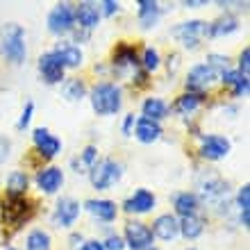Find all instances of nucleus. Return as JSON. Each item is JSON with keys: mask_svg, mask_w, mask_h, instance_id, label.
<instances>
[{"mask_svg": "<svg viewBox=\"0 0 250 250\" xmlns=\"http://www.w3.org/2000/svg\"><path fill=\"white\" fill-rule=\"evenodd\" d=\"M89 103L98 116H114L123 107V89L116 82H96L89 91Z\"/></svg>", "mask_w": 250, "mask_h": 250, "instance_id": "nucleus-1", "label": "nucleus"}, {"mask_svg": "<svg viewBox=\"0 0 250 250\" xmlns=\"http://www.w3.org/2000/svg\"><path fill=\"white\" fill-rule=\"evenodd\" d=\"M0 55L7 64L21 66L27 57V43H25V30L19 23H7L0 32Z\"/></svg>", "mask_w": 250, "mask_h": 250, "instance_id": "nucleus-2", "label": "nucleus"}, {"mask_svg": "<svg viewBox=\"0 0 250 250\" xmlns=\"http://www.w3.org/2000/svg\"><path fill=\"white\" fill-rule=\"evenodd\" d=\"M34 211H37V203L30 200L27 196L23 198H7L0 203V221L5 225L7 230H21L23 225L34 216Z\"/></svg>", "mask_w": 250, "mask_h": 250, "instance_id": "nucleus-3", "label": "nucleus"}, {"mask_svg": "<svg viewBox=\"0 0 250 250\" xmlns=\"http://www.w3.org/2000/svg\"><path fill=\"white\" fill-rule=\"evenodd\" d=\"M196 187H198V200H205L209 205H221L228 198V182H225L216 171H203L196 178Z\"/></svg>", "mask_w": 250, "mask_h": 250, "instance_id": "nucleus-4", "label": "nucleus"}, {"mask_svg": "<svg viewBox=\"0 0 250 250\" xmlns=\"http://www.w3.org/2000/svg\"><path fill=\"white\" fill-rule=\"evenodd\" d=\"M171 37L178 43H182V48L187 50H198L200 48V41L207 37L209 39V23L207 21H185V23H178V25L171 30Z\"/></svg>", "mask_w": 250, "mask_h": 250, "instance_id": "nucleus-5", "label": "nucleus"}, {"mask_svg": "<svg viewBox=\"0 0 250 250\" xmlns=\"http://www.w3.org/2000/svg\"><path fill=\"white\" fill-rule=\"evenodd\" d=\"M123 171V164L116 159H98V164L89 171V182L96 191H107L114 185H119Z\"/></svg>", "mask_w": 250, "mask_h": 250, "instance_id": "nucleus-6", "label": "nucleus"}, {"mask_svg": "<svg viewBox=\"0 0 250 250\" xmlns=\"http://www.w3.org/2000/svg\"><path fill=\"white\" fill-rule=\"evenodd\" d=\"M221 78H223V73L216 71V68L209 66L207 62H205V64H196L189 71V75H187V82H185L187 91L205 96V93L211 91L216 84H221Z\"/></svg>", "mask_w": 250, "mask_h": 250, "instance_id": "nucleus-7", "label": "nucleus"}, {"mask_svg": "<svg viewBox=\"0 0 250 250\" xmlns=\"http://www.w3.org/2000/svg\"><path fill=\"white\" fill-rule=\"evenodd\" d=\"M75 30V5L71 2H57L48 14V32L64 39L66 34Z\"/></svg>", "mask_w": 250, "mask_h": 250, "instance_id": "nucleus-8", "label": "nucleus"}, {"mask_svg": "<svg viewBox=\"0 0 250 250\" xmlns=\"http://www.w3.org/2000/svg\"><path fill=\"white\" fill-rule=\"evenodd\" d=\"M112 71H114V75H119V78H125L127 73L134 78V75L141 71V62H139L137 48L130 46V43H119V46L114 48Z\"/></svg>", "mask_w": 250, "mask_h": 250, "instance_id": "nucleus-9", "label": "nucleus"}, {"mask_svg": "<svg viewBox=\"0 0 250 250\" xmlns=\"http://www.w3.org/2000/svg\"><path fill=\"white\" fill-rule=\"evenodd\" d=\"M123 244L130 250H150L155 244L150 225L144 221H127L123 228Z\"/></svg>", "mask_w": 250, "mask_h": 250, "instance_id": "nucleus-10", "label": "nucleus"}, {"mask_svg": "<svg viewBox=\"0 0 250 250\" xmlns=\"http://www.w3.org/2000/svg\"><path fill=\"white\" fill-rule=\"evenodd\" d=\"M232 144L230 139L223 134H203L200 137V146H198V155L205 162H221L230 155Z\"/></svg>", "mask_w": 250, "mask_h": 250, "instance_id": "nucleus-11", "label": "nucleus"}, {"mask_svg": "<svg viewBox=\"0 0 250 250\" xmlns=\"http://www.w3.org/2000/svg\"><path fill=\"white\" fill-rule=\"evenodd\" d=\"M32 144H34V152L43 162H50L62 152V141L48 127H37L32 132Z\"/></svg>", "mask_w": 250, "mask_h": 250, "instance_id": "nucleus-12", "label": "nucleus"}, {"mask_svg": "<svg viewBox=\"0 0 250 250\" xmlns=\"http://www.w3.org/2000/svg\"><path fill=\"white\" fill-rule=\"evenodd\" d=\"M80 214H82V207L75 198H62V200H57L53 209V223L62 230H71L73 225L78 223Z\"/></svg>", "mask_w": 250, "mask_h": 250, "instance_id": "nucleus-13", "label": "nucleus"}, {"mask_svg": "<svg viewBox=\"0 0 250 250\" xmlns=\"http://www.w3.org/2000/svg\"><path fill=\"white\" fill-rule=\"evenodd\" d=\"M34 185L43 196H55L64 187V171L60 166H41L34 175Z\"/></svg>", "mask_w": 250, "mask_h": 250, "instance_id": "nucleus-14", "label": "nucleus"}, {"mask_svg": "<svg viewBox=\"0 0 250 250\" xmlns=\"http://www.w3.org/2000/svg\"><path fill=\"white\" fill-rule=\"evenodd\" d=\"M39 75H41V80L46 82V84H62L66 80V68H64V64L60 62V57L50 50V53H43L39 57Z\"/></svg>", "mask_w": 250, "mask_h": 250, "instance_id": "nucleus-15", "label": "nucleus"}, {"mask_svg": "<svg viewBox=\"0 0 250 250\" xmlns=\"http://www.w3.org/2000/svg\"><path fill=\"white\" fill-rule=\"evenodd\" d=\"M155 205H157V196L150 189H137L125 198L123 211L134 214V216H144V214H150L155 209Z\"/></svg>", "mask_w": 250, "mask_h": 250, "instance_id": "nucleus-16", "label": "nucleus"}, {"mask_svg": "<svg viewBox=\"0 0 250 250\" xmlns=\"http://www.w3.org/2000/svg\"><path fill=\"white\" fill-rule=\"evenodd\" d=\"M53 53L60 57V62L64 64V68H80V66L84 64V53H82V48L78 43H73L71 39H60L55 43Z\"/></svg>", "mask_w": 250, "mask_h": 250, "instance_id": "nucleus-17", "label": "nucleus"}, {"mask_svg": "<svg viewBox=\"0 0 250 250\" xmlns=\"http://www.w3.org/2000/svg\"><path fill=\"white\" fill-rule=\"evenodd\" d=\"M84 209L100 223H114L119 216V205L107 198H91L84 203Z\"/></svg>", "mask_w": 250, "mask_h": 250, "instance_id": "nucleus-18", "label": "nucleus"}, {"mask_svg": "<svg viewBox=\"0 0 250 250\" xmlns=\"http://www.w3.org/2000/svg\"><path fill=\"white\" fill-rule=\"evenodd\" d=\"M152 237L162 239V241H173V239L180 237V218L175 214H159L155 221H152Z\"/></svg>", "mask_w": 250, "mask_h": 250, "instance_id": "nucleus-19", "label": "nucleus"}, {"mask_svg": "<svg viewBox=\"0 0 250 250\" xmlns=\"http://www.w3.org/2000/svg\"><path fill=\"white\" fill-rule=\"evenodd\" d=\"M100 9H98V2H80L75 5V27L80 30H86V32H91L96 30L100 23Z\"/></svg>", "mask_w": 250, "mask_h": 250, "instance_id": "nucleus-20", "label": "nucleus"}, {"mask_svg": "<svg viewBox=\"0 0 250 250\" xmlns=\"http://www.w3.org/2000/svg\"><path fill=\"white\" fill-rule=\"evenodd\" d=\"M171 203H173V209H175V216L180 218L193 216L200 209V200H198V196L193 191H178V193H173Z\"/></svg>", "mask_w": 250, "mask_h": 250, "instance_id": "nucleus-21", "label": "nucleus"}, {"mask_svg": "<svg viewBox=\"0 0 250 250\" xmlns=\"http://www.w3.org/2000/svg\"><path fill=\"white\" fill-rule=\"evenodd\" d=\"M132 134H134V139L141 141V144H155V141L162 139L164 130H162V125L155 123V121H148V119H144V116H139Z\"/></svg>", "mask_w": 250, "mask_h": 250, "instance_id": "nucleus-22", "label": "nucleus"}, {"mask_svg": "<svg viewBox=\"0 0 250 250\" xmlns=\"http://www.w3.org/2000/svg\"><path fill=\"white\" fill-rule=\"evenodd\" d=\"M137 19H139V25L144 27V30L157 27L159 19H162V7H159V2L139 0L137 2Z\"/></svg>", "mask_w": 250, "mask_h": 250, "instance_id": "nucleus-23", "label": "nucleus"}, {"mask_svg": "<svg viewBox=\"0 0 250 250\" xmlns=\"http://www.w3.org/2000/svg\"><path fill=\"white\" fill-rule=\"evenodd\" d=\"M168 112H171V105H168L164 98H157V96L146 98L144 105H141V116L148 121H155V123L164 121L166 116H168Z\"/></svg>", "mask_w": 250, "mask_h": 250, "instance_id": "nucleus-24", "label": "nucleus"}, {"mask_svg": "<svg viewBox=\"0 0 250 250\" xmlns=\"http://www.w3.org/2000/svg\"><path fill=\"white\" fill-rule=\"evenodd\" d=\"M30 178L25 171H12L5 180V196L7 198H23L27 196Z\"/></svg>", "mask_w": 250, "mask_h": 250, "instance_id": "nucleus-25", "label": "nucleus"}, {"mask_svg": "<svg viewBox=\"0 0 250 250\" xmlns=\"http://www.w3.org/2000/svg\"><path fill=\"white\" fill-rule=\"evenodd\" d=\"M221 84L223 86H228L230 89V93L234 96V98H241V96H248V86H250V82H248V75H241V73L234 68V71H228L223 73V78H221Z\"/></svg>", "mask_w": 250, "mask_h": 250, "instance_id": "nucleus-26", "label": "nucleus"}, {"mask_svg": "<svg viewBox=\"0 0 250 250\" xmlns=\"http://www.w3.org/2000/svg\"><path fill=\"white\" fill-rule=\"evenodd\" d=\"M205 225H207V218L200 216V214H193V216H185L180 218V234L189 241L198 239L205 232Z\"/></svg>", "mask_w": 250, "mask_h": 250, "instance_id": "nucleus-27", "label": "nucleus"}, {"mask_svg": "<svg viewBox=\"0 0 250 250\" xmlns=\"http://www.w3.org/2000/svg\"><path fill=\"white\" fill-rule=\"evenodd\" d=\"M239 30V19L232 16V14H225V16H218L216 21L209 23V39H216V37H228V34L237 32Z\"/></svg>", "mask_w": 250, "mask_h": 250, "instance_id": "nucleus-28", "label": "nucleus"}, {"mask_svg": "<svg viewBox=\"0 0 250 250\" xmlns=\"http://www.w3.org/2000/svg\"><path fill=\"white\" fill-rule=\"evenodd\" d=\"M205 103V96L200 93H182L178 100H175V105H173V112H178L180 116H191L193 112H198Z\"/></svg>", "mask_w": 250, "mask_h": 250, "instance_id": "nucleus-29", "label": "nucleus"}, {"mask_svg": "<svg viewBox=\"0 0 250 250\" xmlns=\"http://www.w3.org/2000/svg\"><path fill=\"white\" fill-rule=\"evenodd\" d=\"M98 148L96 146H86L84 150L80 152V157L71 159V166L75 168V173H89L93 166L98 164Z\"/></svg>", "mask_w": 250, "mask_h": 250, "instance_id": "nucleus-30", "label": "nucleus"}, {"mask_svg": "<svg viewBox=\"0 0 250 250\" xmlns=\"http://www.w3.org/2000/svg\"><path fill=\"white\" fill-rule=\"evenodd\" d=\"M62 96H64L68 103H80V100L86 96L84 80H80V78H66L64 82H62Z\"/></svg>", "mask_w": 250, "mask_h": 250, "instance_id": "nucleus-31", "label": "nucleus"}, {"mask_svg": "<svg viewBox=\"0 0 250 250\" xmlns=\"http://www.w3.org/2000/svg\"><path fill=\"white\" fill-rule=\"evenodd\" d=\"M237 214H239V223L244 225V230H248L250 225V185H244L237 191Z\"/></svg>", "mask_w": 250, "mask_h": 250, "instance_id": "nucleus-32", "label": "nucleus"}, {"mask_svg": "<svg viewBox=\"0 0 250 250\" xmlns=\"http://www.w3.org/2000/svg\"><path fill=\"white\" fill-rule=\"evenodd\" d=\"M25 250H53V239L46 230L34 228L25 237Z\"/></svg>", "mask_w": 250, "mask_h": 250, "instance_id": "nucleus-33", "label": "nucleus"}, {"mask_svg": "<svg viewBox=\"0 0 250 250\" xmlns=\"http://www.w3.org/2000/svg\"><path fill=\"white\" fill-rule=\"evenodd\" d=\"M141 71H146L148 75L155 71H159V66H162V60H159V53H157V48H152L148 46L144 50V57H141Z\"/></svg>", "mask_w": 250, "mask_h": 250, "instance_id": "nucleus-34", "label": "nucleus"}, {"mask_svg": "<svg viewBox=\"0 0 250 250\" xmlns=\"http://www.w3.org/2000/svg\"><path fill=\"white\" fill-rule=\"evenodd\" d=\"M32 114H34V103H32V100H27L25 107H23V112H21L19 123H16V130H19V132L27 130V125H30V121H32Z\"/></svg>", "mask_w": 250, "mask_h": 250, "instance_id": "nucleus-35", "label": "nucleus"}, {"mask_svg": "<svg viewBox=\"0 0 250 250\" xmlns=\"http://www.w3.org/2000/svg\"><path fill=\"white\" fill-rule=\"evenodd\" d=\"M103 248H105V250H125L123 237H121V234H114V232H109V234H107V239L103 241Z\"/></svg>", "mask_w": 250, "mask_h": 250, "instance_id": "nucleus-36", "label": "nucleus"}, {"mask_svg": "<svg viewBox=\"0 0 250 250\" xmlns=\"http://www.w3.org/2000/svg\"><path fill=\"white\" fill-rule=\"evenodd\" d=\"M100 9V16H114V14H119L121 5L119 2H114V0H105V2H100L98 5Z\"/></svg>", "mask_w": 250, "mask_h": 250, "instance_id": "nucleus-37", "label": "nucleus"}, {"mask_svg": "<svg viewBox=\"0 0 250 250\" xmlns=\"http://www.w3.org/2000/svg\"><path fill=\"white\" fill-rule=\"evenodd\" d=\"M248 68H250V48L246 46L244 50H241V55H239V68L237 71L241 73V75H248Z\"/></svg>", "mask_w": 250, "mask_h": 250, "instance_id": "nucleus-38", "label": "nucleus"}, {"mask_svg": "<svg viewBox=\"0 0 250 250\" xmlns=\"http://www.w3.org/2000/svg\"><path fill=\"white\" fill-rule=\"evenodd\" d=\"M9 152H12V141H9V139L0 132V164H2V162H7Z\"/></svg>", "mask_w": 250, "mask_h": 250, "instance_id": "nucleus-39", "label": "nucleus"}, {"mask_svg": "<svg viewBox=\"0 0 250 250\" xmlns=\"http://www.w3.org/2000/svg\"><path fill=\"white\" fill-rule=\"evenodd\" d=\"M80 250H105V248H103V241H100V239H86L84 244L80 246Z\"/></svg>", "mask_w": 250, "mask_h": 250, "instance_id": "nucleus-40", "label": "nucleus"}, {"mask_svg": "<svg viewBox=\"0 0 250 250\" xmlns=\"http://www.w3.org/2000/svg\"><path fill=\"white\" fill-rule=\"evenodd\" d=\"M134 123H137V119H134V114H127L123 121V134L125 137H132V127H134Z\"/></svg>", "mask_w": 250, "mask_h": 250, "instance_id": "nucleus-41", "label": "nucleus"}, {"mask_svg": "<svg viewBox=\"0 0 250 250\" xmlns=\"http://www.w3.org/2000/svg\"><path fill=\"white\" fill-rule=\"evenodd\" d=\"M182 7H187V9H200V7H207V2L205 0H187V2H182Z\"/></svg>", "mask_w": 250, "mask_h": 250, "instance_id": "nucleus-42", "label": "nucleus"}, {"mask_svg": "<svg viewBox=\"0 0 250 250\" xmlns=\"http://www.w3.org/2000/svg\"><path fill=\"white\" fill-rule=\"evenodd\" d=\"M5 250H19V248H14V246H7V248Z\"/></svg>", "mask_w": 250, "mask_h": 250, "instance_id": "nucleus-43", "label": "nucleus"}, {"mask_svg": "<svg viewBox=\"0 0 250 250\" xmlns=\"http://www.w3.org/2000/svg\"><path fill=\"white\" fill-rule=\"evenodd\" d=\"M150 250H159V248H155V246H152V248H150Z\"/></svg>", "mask_w": 250, "mask_h": 250, "instance_id": "nucleus-44", "label": "nucleus"}, {"mask_svg": "<svg viewBox=\"0 0 250 250\" xmlns=\"http://www.w3.org/2000/svg\"><path fill=\"white\" fill-rule=\"evenodd\" d=\"M187 250H198V248H187Z\"/></svg>", "mask_w": 250, "mask_h": 250, "instance_id": "nucleus-45", "label": "nucleus"}]
</instances>
